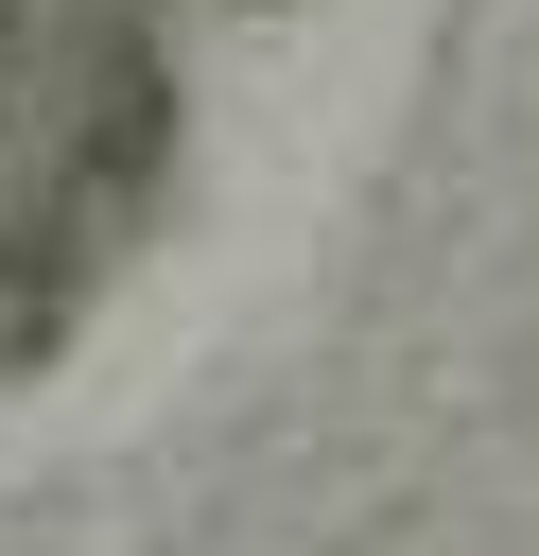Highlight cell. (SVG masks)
Segmentation results:
<instances>
[{
    "mask_svg": "<svg viewBox=\"0 0 539 556\" xmlns=\"http://www.w3.org/2000/svg\"><path fill=\"white\" fill-rule=\"evenodd\" d=\"M0 87H17V0H0Z\"/></svg>",
    "mask_w": 539,
    "mask_h": 556,
    "instance_id": "obj_1",
    "label": "cell"
}]
</instances>
